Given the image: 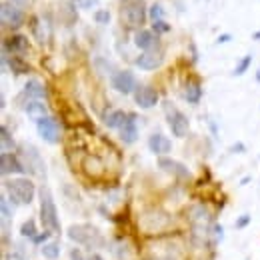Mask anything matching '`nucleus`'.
Here are the masks:
<instances>
[{
    "instance_id": "nucleus-27",
    "label": "nucleus",
    "mask_w": 260,
    "mask_h": 260,
    "mask_svg": "<svg viewBox=\"0 0 260 260\" xmlns=\"http://www.w3.org/2000/svg\"><path fill=\"white\" fill-rule=\"evenodd\" d=\"M148 14H150L152 22L164 20V10H162V6H160V4H152V6H150V10H148Z\"/></svg>"
},
{
    "instance_id": "nucleus-28",
    "label": "nucleus",
    "mask_w": 260,
    "mask_h": 260,
    "mask_svg": "<svg viewBox=\"0 0 260 260\" xmlns=\"http://www.w3.org/2000/svg\"><path fill=\"white\" fill-rule=\"evenodd\" d=\"M94 22H98V24H108L110 22V12L108 10H98L96 14H94Z\"/></svg>"
},
{
    "instance_id": "nucleus-16",
    "label": "nucleus",
    "mask_w": 260,
    "mask_h": 260,
    "mask_svg": "<svg viewBox=\"0 0 260 260\" xmlns=\"http://www.w3.org/2000/svg\"><path fill=\"white\" fill-rule=\"evenodd\" d=\"M148 148L154 152V154H168L170 152V148H172V144H170V140L160 134V132H156V134H152L150 138H148Z\"/></svg>"
},
{
    "instance_id": "nucleus-4",
    "label": "nucleus",
    "mask_w": 260,
    "mask_h": 260,
    "mask_svg": "<svg viewBox=\"0 0 260 260\" xmlns=\"http://www.w3.org/2000/svg\"><path fill=\"white\" fill-rule=\"evenodd\" d=\"M120 18L130 28L142 26L146 20V4L144 0H120Z\"/></svg>"
},
{
    "instance_id": "nucleus-38",
    "label": "nucleus",
    "mask_w": 260,
    "mask_h": 260,
    "mask_svg": "<svg viewBox=\"0 0 260 260\" xmlns=\"http://www.w3.org/2000/svg\"><path fill=\"white\" fill-rule=\"evenodd\" d=\"M86 260H102V258H100L98 254H92V256H88V258H86Z\"/></svg>"
},
{
    "instance_id": "nucleus-24",
    "label": "nucleus",
    "mask_w": 260,
    "mask_h": 260,
    "mask_svg": "<svg viewBox=\"0 0 260 260\" xmlns=\"http://www.w3.org/2000/svg\"><path fill=\"white\" fill-rule=\"evenodd\" d=\"M0 138H2V152H8V150H12L16 146L6 126H0Z\"/></svg>"
},
{
    "instance_id": "nucleus-20",
    "label": "nucleus",
    "mask_w": 260,
    "mask_h": 260,
    "mask_svg": "<svg viewBox=\"0 0 260 260\" xmlns=\"http://www.w3.org/2000/svg\"><path fill=\"white\" fill-rule=\"evenodd\" d=\"M24 96L30 98V100H40V98L46 96V90L38 80H28L24 84Z\"/></svg>"
},
{
    "instance_id": "nucleus-13",
    "label": "nucleus",
    "mask_w": 260,
    "mask_h": 260,
    "mask_svg": "<svg viewBox=\"0 0 260 260\" xmlns=\"http://www.w3.org/2000/svg\"><path fill=\"white\" fill-rule=\"evenodd\" d=\"M158 166L162 168L164 172H168V174H174V176H178V178H190V170L184 166V164L176 162V160H172V158H160L158 160Z\"/></svg>"
},
{
    "instance_id": "nucleus-37",
    "label": "nucleus",
    "mask_w": 260,
    "mask_h": 260,
    "mask_svg": "<svg viewBox=\"0 0 260 260\" xmlns=\"http://www.w3.org/2000/svg\"><path fill=\"white\" fill-rule=\"evenodd\" d=\"M242 148H244L242 144H236V146H232V150H236V152H242Z\"/></svg>"
},
{
    "instance_id": "nucleus-7",
    "label": "nucleus",
    "mask_w": 260,
    "mask_h": 260,
    "mask_svg": "<svg viewBox=\"0 0 260 260\" xmlns=\"http://www.w3.org/2000/svg\"><path fill=\"white\" fill-rule=\"evenodd\" d=\"M22 158H24V168L32 174H38V176H44L46 170H44V162L38 154V150L34 148L32 144H22Z\"/></svg>"
},
{
    "instance_id": "nucleus-8",
    "label": "nucleus",
    "mask_w": 260,
    "mask_h": 260,
    "mask_svg": "<svg viewBox=\"0 0 260 260\" xmlns=\"http://www.w3.org/2000/svg\"><path fill=\"white\" fill-rule=\"evenodd\" d=\"M112 86H114V90L116 92H120V94H130V92H136V78H134V74L130 72V70H120V72H116L114 76H112Z\"/></svg>"
},
{
    "instance_id": "nucleus-12",
    "label": "nucleus",
    "mask_w": 260,
    "mask_h": 260,
    "mask_svg": "<svg viewBox=\"0 0 260 260\" xmlns=\"http://www.w3.org/2000/svg\"><path fill=\"white\" fill-rule=\"evenodd\" d=\"M134 102L140 108H152L158 102V92L152 86H138L134 92Z\"/></svg>"
},
{
    "instance_id": "nucleus-2",
    "label": "nucleus",
    "mask_w": 260,
    "mask_h": 260,
    "mask_svg": "<svg viewBox=\"0 0 260 260\" xmlns=\"http://www.w3.org/2000/svg\"><path fill=\"white\" fill-rule=\"evenodd\" d=\"M40 222L48 232H58L60 230L56 204H54V198H52L48 188L40 190Z\"/></svg>"
},
{
    "instance_id": "nucleus-22",
    "label": "nucleus",
    "mask_w": 260,
    "mask_h": 260,
    "mask_svg": "<svg viewBox=\"0 0 260 260\" xmlns=\"http://www.w3.org/2000/svg\"><path fill=\"white\" fill-rule=\"evenodd\" d=\"M8 64H10V70H12L14 74H26V72H30V66L26 64L22 58H18V56H12V58L8 60Z\"/></svg>"
},
{
    "instance_id": "nucleus-11",
    "label": "nucleus",
    "mask_w": 260,
    "mask_h": 260,
    "mask_svg": "<svg viewBox=\"0 0 260 260\" xmlns=\"http://www.w3.org/2000/svg\"><path fill=\"white\" fill-rule=\"evenodd\" d=\"M36 130H38V134H40L46 142H50V144L58 142V124H56V120H54L52 116L40 118V120L36 122Z\"/></svg>"
},
{
    "instance_id": "nucleus-36",
    "label": "nucleus",
    "mask_w": 260,
    "mask_h": 260,
    "mask_svg": "<svg viewBox=\"0 0 260 260\" xmlns=\"http://www.w3.org/2000/svg\"><path fill=\"white\" fill-rule=\"evenodd\" d=\"M230 40V34H222V36H218V44H222V42H228Z\"/></svg>"
},
{
    "instance_id": "nucleus-17",
    "label": "nucleus",
    "mask_w": 260,
    "mask_h": 260,
    "mask_svg": "<svg viewBox=\"0 0 260 260\" xmlns=\"http://www.w3.org/2000/svg\"><path fill=\"white\" fill-rule=\"evenodd\" d=\"M120 138H122V142H126V144L136 142V138H138V126H136V116H134V114H128L126 122L122 124V128H120Z\"/></svg>"
},
{
    "instance_id": "nucleus-41",
    "label": "nucleus",
    "mask_w": 260,
    "mask_h": 260,
    "mask_svg": "<svg viewBox=\"0 0 260 260\" xmlns=\"http://www.w3.org/2000/svg\"><path fill=\"white\" fill-rule=\"evenodd\" d=\"M74 2H78V0H74Z\"/></svg>"
},
{
    "instance_id": "nucleus-23",
    "label": "nucleus",
    "mask_w": 260,
    "mask_h": 260,
    "mask_svg": "<svg viewBox=\"0 0 260 260\" xmlns=\"http://www.w3.org/2000/svg\"><path fill=\"white\" fill-rule=\"evenodd\" d=\"M42 254L50 260L58 258V256H60V246H58V242H46V244H42Z\"/></svg>"
},
{
    "instance_id": "nucleus-40",
    "label": "nucleus",
    "mask_w": 260,
    "mask_h": 260,
    "mask_svg": "<svg viewBox=\"0 0 260 260\" xmlns=\"http://www.w3.org/2000/svg\"><path fill=\"white\" fill-rule=\"evenodd\" d=\"M256 80L260 82V70H258V74H256Z\"/></svg>"
},
{
    "instance_id": "nucleus-9",
    "label": "nucleus",
    "mask_w": 260,
    "mask_h": 260,
    "mask_svg": "<svg viewBox=\"0 0 260 260\" xmlns=\"http://www.w3.org/2000/svg\"><path fill=\"white\" fill-rule=\"evenodd\" d=\"M162 62H164V52L160 48L146 50V52H142V54L134 60V64L138 66L140 70H156Z\"/></svg>"
},
{
    "instance_id": "nucleus-21",
    "label": "nucleus",
    "mask_w": 260,
    "mask_h": 260,
    "mask_svg": "<svg viewBox=\"0 0 260 260\" xmlns=\"http://www.w3.org/2000/svg\"><path fill=\"white\" fill-rule=\"evenodd\" d=\"M184 96H186V100H188L190 104H198L200 98H202V86H200L196 80L186 82V86H184Z\"/></svg>"
},
{
    "instance_id": "nucleus-26",
    "label": "nucleus",
    "mask_w": 260,
    "mask_h": 260,
    "mask_svg": "<svg viewBox=\"0 0 260 260\" xmlns=\"http://www.w3.org/2000/svg\"><path fill=\"white\" fill-rule=\"evenodd\" d=\"M250 64H252V56L248 54V56H244V58H242V60L236 64V68H234V74H236V76H242V74H244V72L250 68Z\"/></svg>"
},
{
    "instance_id": "nucleus-29",
    "label": "nucleus",
    "mask_w": 260,
    "mask_h": 260,
    "mask_svg": "<svg viewBox=\"0 0 260 260\" xmlns=\"http://www.w3.org/2000/svg\"><path fill=\"white\" fill-rule=\"evenodd\" d=\"M152 26H154V34L170 32V24H166L164 20H158V22H152Z\"/></svg>"
},
{
    "instance_id": "nucleus-33",
    "label": "nucleus",
    "mask_w": 260,
    "mask_h": 260,
    "mask_svg": "<svg viewBox=\"0 0 260 260\" xmlns=\"http://www.w3.org/2000/svg\"><path fill=\"white\" fill-rule=\"evenodd\" d=\"M6 260H24V256H22V252H18V250H10Z\"/></svg>"
},
{
    "instance_id": "nucleus-35",
    "label": "nucleus",
    "mask_w": 260,
    "mask_h": 260,
    "mask_svg": "<svg viewBox=\"0 0 260 260\" xmlns=\"http://www.w3.org/2000/svg\"><path fill=\"white\" fill-rule=\"evenodd\" d=\"M8 2H12V4H16V6H20V8L28 4V0H8Z\"/></svg>"
},
{
    "instance_id": "nucleus-30",
    "label": "nucleus",
    "mask_w": 260,
    "mask_h": 260,
    "mask_svg": "<svg viewBox=\"0 0 260 260\" xmlns=\"http://www.w3.org/2000/svg\"><path fill=\"white\" fill-rule=\"evenodd\" d=\"M48 236H50V232L46 230V232H42V234H36V236H34V238H32V242H34V244H40V242H46V240H48Z\"/></svg>"
},
{
    "instance_id": "nucleus-34",
    "label": "nucleus",
    "mask_w": 260,
    "mask_h": 260,
    "mask_svg": "<svg viewBox=\"0 0 260 260\" xmlns=\"http://www.w3.org/2000/svg\"><path fill=\"white\" fill-rule=\"evenodd\" d=\"M70 260H84V258H82V254H80V250H76V248H74V250L70 252Z\"/></svg>"
},
{
    "instance_id": "nucleus-31",
    "label": "nucleus",
    "mask_w": 260,
    "mask_h": 260,
    "mask_svg": "<svg viewBox=\"0 0 260 260\" xmlns=\"http://www.w3.org/2000/svg\"><path fill=\"white\" fill-rule=\"evenodd\" d=\"M246 224H250V216H248V214H242V216L236 220V228H244Z\"/></svg>"
},
{
    "instance_id": "nucleus-10",
    "label": "nucleus",
    "mask_w": 260,
    "mask_h": 260,
    "mask_svg": "<svg viewBox=\"0 0 260 260\" xmlns=\"http://www.w3.org/2000/svg\"><path fill=\"white\" fill-rule=\"evenodd\" d=\"M0 172H2V176H8V174H24L26 168H24V164L18 160L16 154L2 152L0 154Z\"/></svg>"
},
{
    "instance_id": "nucleus-39",
    "label": "nucleus",
    "mask_w": 260,
    "mask_h": 260,
    "mask_svg": "<svg viewBox=\"0 0 260 260\" xmlns=\"http://www.w3.org/2000/svg\"><path fill=\"white\" fill-rule=\"evenodd\" d=\"M252 38H254V40H260V30H258V32L252 34Z\"/></svg>"
},
{
    "instance_id": "nucleus-14",
    "label": "nucleus",
    "mask_w": 260,
    "mask_h": 260,
    "mask_svg": "<svg viewBox=\"0 0 260 260\" xmlns=\"http://www.w3.org/2000/svg\"><path fill=\"white\" fill-rule=\"evenodd\" d=\"M2 50H6V52L10 50V52H14V54L26 52V50H28V38L22 36V34H14V36H10L8 40H4Z\"/></svg>"
},
{
    "instance_id": "nucleus-15",
    "label": "nucleus",
    "mask_w": 260,
    "mask_h": 260,
    "mask_svg": "<svg viewBox=\"0 0 260 260\" xmlns=\"http://www.w3.org/2000/svg\"><path fill=\"white\" fill-rule=\"evenodd\" d=\"M134 44H136V48L146 52V50L156 48L158 40H156V34L150 32V30H138V32L134 34Z\"/></svg>"
},
{
    "instance_id": "nucleus-5",
    "label": "nucleus",
    "mask_w": 260,
    "mask_h": 260,
    "mask_svg": "<svg viewBox=\"0 0 260 260\" xmlns=\"http://www.w3.org/2000/svg\"><path fill=\"white\" fill-rule=\"evenodd\" d=\"M0 20H2V26L6 28H20L26 20L24 16V10L12 2H2L0 6Z\"/></svg>"
},
{
    "instance_id": "nucleus-19",
    "label": "nucleus",
    "mask_w": 260,
    "mask_h": 260,
    "mask_svg": "<svg viewBox=\"0 0 260 260\" xmlns=\"http://www.w3.org/2000/svg\"><path fill=\"white\" fill-rule=\"evenodd\" d=\"M126 118H128V114L124 112V110H112V112H108L106 116H104V124L108 126V128H122V124L126 122Z\"/></svg>"
},
{
    "instance_id": "nucleus-25",
    "label": "nucleus",
    "mask_w": 260,
    "mask_h": 260,
    "mask_svg": "<svg viewBox=\"0 0 260 260\" xmlns=\"http://www.w3.org/2000/svg\"><path fill=\"white\" fill-rule=\"evenodd\" d=\"M20 234L24 236V238H34L38 232H36V224H34V220H26L22 226H20Z\"/></svg>"
},
{
    "instance_id": "nucleus-1",
    "label": "nucleus",
    "mask_w": 260,
    "mask_h": 260,
    "mask_svg": "<svg viewBox=\"0 0 260 260\" xmlns=\"http://www.w3.org/2000/svg\"><path fill=\"white\" fill-rule=\"evenodd\" d=\"M68 238L76 244H82L86 248H100L104 246V236L100 234V230L92 224H72V226L66 230Z\"/></svg>"
},
{
    "instance_id": "nucleus-32",
    "label": "nucleus",
    "mask_w": 260,
    "mask_h": 260,
    "mask_svg": "<svg viewBox=\"0 0 260 260\" xmlns=\"http://www.w3.org/2000/svg\"><path fill=\"white\" fill-rule=\"evenodd\" d=\"M98 0H78V6L80 8H92V6H96Z\"/></svg>"
},
{
    "instance_id": "nucleus-3",
    "label": "nucleus",
    "mask_w": 260,
    "mask_h": 260,
    "mask_svg": "<svg viewBox=\"0 0 260 260\" xmlns=\"http://www.w3.org/2000/svg\"><path fill=\"white\" fill-rule=\"evenodd\" d=\"M4 188L10 196V200H14L16 204H30L36 194L32 180H28V178H12V180L4 182Z\"/></svg>"
},
{
    "instance_id": "nucleus-6",
    "label": "nucleus",
    "mask_w": 260,
    "mask_h": 260,
    "mask_svg": "<svg viewBox=\"0 0 260 260\" xmlns=\"http://www.w3.org/2000/svg\"><path fill=\"white\" fill-rule=\"evenodd\" d=\"M166 120H168V126H170L174 136H178V138L186 136V132L190 128V122H188L184 112H180L172 104H166Z\"/></svg>"
},
{
    "instance_id": "nucleus-18",
    "label": "nucleus",
    "mask_w": 260,
    "mask_h": 260,
    "mask_svg": "<svg viewBox=\"0 0 260 260\" xmlns=\"http://www.w3.org/2000/svg\"><path fill=\"white\" fill-rule=\"evenodd\" d=\"M24 110H26V114L32 118V120H40V118H44V116H48L46 112V104L44 102H40V100H30V102H26L24 104Z\"/></svg>"
}]
</instances>
